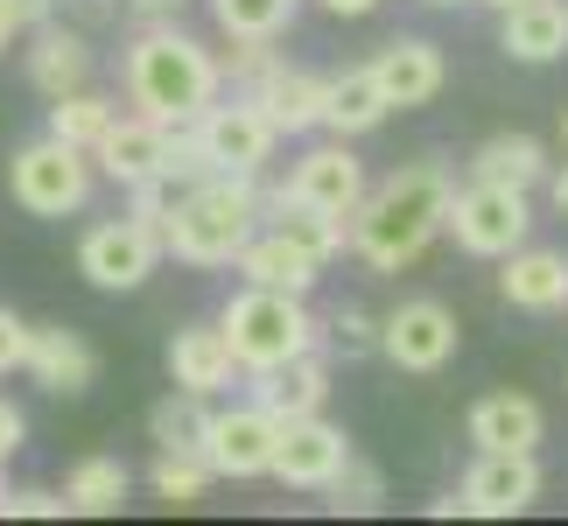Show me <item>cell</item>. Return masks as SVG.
<instances>
[{
  "label": "cell",
  "instance_id": "1",
  "mask_svg": "<svg viewBox=\"0 0 568 526\" xmlns=\"http://www.w3.org/2000/svg\"><path fill=\"white\" fill-rule=\"evenodd\" d=\"M449 204H456V175L443 162H407L386 183L365 190V204L352 211V253L365 267H414L435 239L449 232Z\"/></svg>",
  "mask_w": 568,
  "mask_h": 526
},
{
  "label": "cell",
  "instance_id": "2",
  "mask_svg": "<svg viewBox=\"0 0 568 526\" xmlns=\"http://www.w3.org/2000/svg\"><path fill=\"white\" fill-rule=\"evenodd\" d=\"M120 78H126L134 113L162 120V127H190L217 92H225V63H217L196 36H183L176 21H148V29L126 42Z\"/></svg>",
  "mask_w": 568,
  "mask_h": 526
},
{
  "label": "cell",
  "instance_id": "3",
  "mask_svg": "<svg viewBox=\"0 0 568 526\" xmlns=\"http://www.w3.org/2000/svg\"><path fill=\"white\" fill-rule=\"evenodd\" d=\"M260 225H267L260 175H204V183L183 190L176 218L162 225V246L176 253L183 267H232Z\"/></svg>",
  "mask_w": 568,
  "mask_h": 526
},
{
  "label": "cell",
  "instance_id": "4",
  "mask_svg": "<svg viewBox=\"0 0 568 526\" xmlns=\"http://www.w3.org/2000/svg\"><path fill=\"white\" fill-rule=\"evenodd\" d=\"M217 323H225L246 372H274V365L302 358V351H323V316L310 310V295H288V289H253L246 281L217 310Z\"/></svg>",
  "mask_w": 568,
  "mask_h": 526
},
{
  "label": "cell",
  "instance_id": "5",
  "mask_svg": "<svg viewBox=\"0 0 568 526\" xmlns=\"http://www.w3.org/2000/svg\"><path fill=\"white\" fill-rule=\"evenodd\" d=\"M92 183H99V162L84 155V148H71V141H57V134H42V141H29V148L8 155V196L29 218H71V211H84Z\"/></svg>",
  "mask_w": 568,
  "mask_h": 526
},
{
  "label": "cell",
  "instance_id": "6",
  "mask_svg": "<svg viewBox=\"0 0 568 526\" xmlns=\"http://www.w3.org/2000/svg\"><path fill=\"white\" fill-rule=\"evenodd\" d=\"M449 239L464 246L470 260H506L534 239V190H513V183H470L456 190L449 204Z\"/></svg>",
  "mask_w": 568,
  "mask_h": 526
},
{
  "label": "cell",
  "instance_id": "7",
  "mask_svg": "<svg viewBox=\"0 0 568 526\" xmlns=\"http://www.w3.org/2000/svg\"><path fill=\"white\" fill-rule=\"evenodd\" d=\"M190 134H196V148H204V162H211V175H267V162H274V148H281V134H274V120L260 113V105L246 99V92H217L204 113L190 120Z\"/></svg>",
  "mask_w": 568,
  "mask_h": 526
},
{
  "label": "cell",
  "instance_id": "8",
  "mask_svg": "<svg viewBox=\"0 0 568 526\" xmlns=\"http://www.w3.org/2000/svg\"><path fill=\"white\" fill-rule=\"evenodd\" d=\"M540 498V464H534V449H477V464L464 471V485H456L449 498H435V519H449V513H470V519H513V513H527Z\"/></svg>",
  "mask_w": 568,
  "mask_h": 526
},
{
  "label": "cell",
  "instance_id": "9",
  "mask_svg": "<svg viewBox=\"0 0 568 526\" xmlns=\"http://www.w3.org/2000/svg\"><path fill=\"white\" fill-rule=\"evenodd\" d=\"M162 253H169L162 232L126 211V218H105V225H92L78 239V274L92 281V289H105V295H134L141 281L162 267Z\"/></svg>",
  "mask_w": 568,
  "mask_h": 526
},
{
  "label": "cell",
  "instance_id": "10",
  "mask_svg": "<svg viewBox=\"0 0 568 526\" xmlns=\"http://www.w3.org/2000/svg\"><path fill=\"white\" fill-rule=\"evenodd\" d=\"M379 358L393 372H443L456 358V316L435 295L400 302L393 316H379Z\"/></svg>",
  "mask_w": 568,
  "mask_h": 526
},
{
  "label": "cell",
  "instance_id": "11",
  "mask_svg": "<svg viewBox=\"0 0 568 526\" xmlns=\"http://www.w3.org/2000/svg\"><path fill=\"white\" fill-rule=\"evenodd\" d=\"M274 443H281V422L260 401H246V407H217L211 414L204 456H211L217 477L246 485V477H274Z\"/></svg>",
  "mask_w": 568,
  "mask_h": 526
},
{
  "label": "cell",
  "instance_id": "12",
  "mask_svg": "<svg viewBox=\"0 0 568 526\" xmlns=\"http://www.w3.org/2000/svg\"><path fill=\"white\" fill-rule=\"evenodd\" d=\"M352 464V435L323 414H302V422H281L274 443V477L288 492H331V477Z\"/></svg>",
  "mask_w": 568,
  "mask_h": 526
},
{
  "label": "cell",
  "instance_id": "13",
  "mask_svg": "<svg viewBox=\"0 0 568 526\" xmlns=\"http://www.w3.org/2000/svg\"><path fill=\"white\" fill-rule=\"evenodd\" d=\"M281 190L352 225V211L365 204V190H373V183H365V162L352 155V141H337V134H331L323 148H310V155H295V169H288V183H281Z\"/></svg>",
  "mask_w": 568,
  "mask_h": 526
},
{
  "label": "cell",
  "instance_id": "14",
  "mask_svg": "<svg viewBox=\"0 0 568 526\" xmlns=\"http://www.w3.org/2000/svg\"><path fill=\"white\" fill-rule=\"evenodd\" d=\"M239 351L225 337V323H183L176 337H169V386L183 393H204V401H217L232 380H239Z\"/></svg>",
  "mask_w": 568,
  "mask_h": 526
},
{
  "label": "cell",
  "instance_id": "15",
  "mask_svg": "<svg viewBox=\"0 0 568 526\" xmlns=\"http://www.w3.org/2000/svg\"><path fill=\"white\" fill-rule=\"evenodd\" d=\"M169 141H176V127H162V120H148V113H120L113 134L92 148V162H99L105 183L134 190V183H148V175L169 169Z\"/></svg>",
  "mask_w": 568,
  "mask_h": 526
},
{
  "label": "cell",
  "instance_id": "16",
  "mask_svg": "<svg viewBox=\"0 0 568 526\" xmlns=\"http://www.w3.org/2000/svg\"><path fill=\"white\" fill-rule=\"evenodd\" d=\"M373 78H379V92H386L393 113H414V105H428L435 92H443V78H449L443 42H428V36H393L386 50L373 57Z\"/></svg>",
  "mask_w": 568,
  "mask_h": 526
},
{
  "label": "cell",
  "instance_id": "17",
  "mask_svg": "<svg viewBox=\"0 0 568 526\" xmlns=\"http://www.w3.org/2000/svg\"><path fill=\"white\" fill-rule=\"evenodd\" d=\"M21 372H29L42 393L71 401V393H92V380H99V351L84 344L71 323H36V331H29V358H21Z\"/></svg>",
  "mask_w": 568,
  "mask_h": 526
},
{
  "label": "cell",
  "instance_id": "18",
  "mask_svg": "<svg viewBox=\"0 0 568 526\" xmlns=\"http://www.w3.org/2000/svg\"><path fill=\"white\" fill-rule=\"evenodd\" d=\"M498 295L527 316H561L568 310V253L561 246H519L498 267Z\"/></svg>",
  "mask_w": 568,
  "mask_h": 526
},
{
  "label": "cell",
  "instance_id": "19",
  "mask_svg": "<svg viewBox=\"0 0 568 526\" xmlns=\"http://www.w3.org/2000/svg\"><path fill=\"white\" fill-rule=\"evenodd\" d=\"M246 99L274 120L281 141L316 134V127H323V78H316V71H295V63H274L260 84H246Z\"/></svg>",
  "mask_w": 568,
  "mask_h": 526
},
{
  "label": "cell",
  "instance_id": "20",
  "mask_svg": "<svg viewBox=\"0 0 568 526\" xmlns=\"http://www.w3.org/2000/svg\"><path fill=\"white\" fill-rule=\"evenodd\" d=\"M253 401L267 407L274 422L323 414V401H331V358H323V351H302V358L274 365V372H253Z\"/></svg>",
  "mask_w": 568,
  "mask_h": 526
},
{
  "label": "cell",
  "instance_id": "21",
  "mask_svg": "<svg viewBox=\"0 0 568 526\" xmlns=\"http://www.w3.org/2000/svg\"><path fill=\"white\" fill-rule=\"evenodd\" d=\"M464 435L477 449H540V435H548V414H540L534 393H485L470 414H464Z\"/></svg>",
  "mask_w": 568,
  "mask_h": 526
},
{
  "label": "cell",
  "instance_id": "22",
  "mask_svg": "<svg viewBox=\"0 0 568 526\" xmlns=\"http://www.w3.org/2000/svg\"><path fill=\"white\" fill-rule=\"evenodd\" d=\"M498 50L513 63H561L568 57V0H519L498 14Z\"/></svg>",
  "mask_w": 568,
  "mask_h": 526
},
{
  "label": "cell",
  "instance_id": "23",
  "mask_svg": "<svg viewBox=\"0 0 568 526\" xmlns=\"http://www.w3.org/2000/svg\"><path fill=\"white\" fill-rule=\"evenodd\" d=\"M29 84L42 99H63V92H84L92 84V42L78 29H57V21H42L29 36Z\"/></svg>",
  "mask_w": 568,
  "mask_h": 526
},
{
  "label": "cell",
  "instance_id": "24",
  "mask_svg": "<svg viewBox=\"0 0 568 526\" xmlns=\"http://www.w3.org/2000/svg\"><path fill=\"white\" fill-rule=\"evenodd\" d=\"M239 281H253V289H288V295H310L316 289V274H323V260H310L295 246V239H281L274 225H260L246 239V253L232 260Z\"/></svg>",
  "mask_w": 568,
  "mask_h": 526
},
{
  "label": "cell",
  "instance_id": "25",
  "mask_svg": "<svg viewBox=\"0 0 568 526\" xmlns=\"http://www.w3.org/2000/svg\"><path fill=\"white\" fill-rule=\"evenodd\" d=\"M393 113L386 92H379V78H373V63H358V71H337V78H323V134H337V141H358V134H373V127Z\"/></svg>",
  "mask_w": 568,
  "mask_h": 526
},
{
  "label": "cell",
  "instance_id": "26",
  "mask_svg": "<svg viewBox=\"0 0 568 526\" xmlns=\"http://www.w3.org/2000/svg\"><path fill=\"white\" fill-rule=\"evenodd\" d=\"M267 225H274L281 239H295V246L310 253V260H323V267H331V260L352 246V225H344V218L302 204V196H288V190H267Z\"/></svg>",
  "mask_w": 568,
  "mask_h": 526
},
{
  "label": "cell",
  "instance_id": "27",
  "mask_svg": "<svg viewBox=\"0 0 568 526\" xmlns=\"http://www.w3.org/2000/svg\"><path fill=\"white\" fill-rule=\"evenodd\" d=\"M548 148H540L534 134H491L485 148L470 155V175L477 183H513V190H540L548 183Z\"/></svg>",
  "mask_w": 568,
  "mask_h": 526
},
{
  "label": "cell",
  "instance_id": "28",
  "mask_svg": "<svg viewBox=\"0 0 568 526\" xmlns=\"http://www.w3.org/2000/svg\"><path fill=\"white\" fill-rule=\"evenodd\" d=\"M126 492H134V471L120 464V456H78L71 477H63V506L84 513V519H105L126 506Z\"/></svg>",
  "mask_w": 568,
  "mask_h": 526
},
{
  "label": "cell",
  "instance_id": "29",
  "mask_svg": "<svg viewBox=\"0 0 568 526\" xmlns=\"http://www.w3.org/2000/svg\"><path fill=\"white\" fill-rule=\"evenodd\" d=\"M113 120H120V99L92 92V84H84V92L50 99V134H57V141H71V148H84V155H92V148L113 134Z\"/></svg>",
  "mask_w": 568,
  "mask_h": 526
},
{
  "label": "cell",
  "instance_id": "30",
  "mask_svg": "<svg viewBox=\"0 0 568 526\" xmlns=\"http://www.w3.org/2000/svg\"><path fill=\"white\" fill-rule=\"evenodd\" d=\"M211 401L204 393H183V386H169V401L148 407V435H155V449H204V435H211Z\"/></svg>",
  "mask_w": 568,
  "mask_h": 526
},
{
  "label": "cell",
  "instance_id": "31",
  "mask_svg": "<svg viewBox=\"0 0 568 526\" xmlns=\"http://www.w3.org/2000/svg\"><path fill=\"white\" fill-rule=\"evenodd\" d=\"M148 485H155V498H169V506H196V498L217 485V471H211L204 449H155Z\"/></svg>",
  "mask_w": 568,
  "mask_h": 526
},
{
  "label": "cell",
  "instance_id": "32",
  "mask_svg": "<svg viewBox=\"0 0 568 526\" xmlns=\"http://www.w3.org/2000/svg\"><path fill=\"white\" fill-rule=\"evenodd\" d=\"M295 8H302V0H211V21L232 42H253V36L281 42V29L295 21Z\"/></svg>",
  "mask_w": 568,
  "mask_h": 526
},
{
  "label": "cell",
  "instance_id": "33",
  "mask_svg": "<svg viewBox=\"0 0 568 526\" xmlns=\"http://www.w3.org/2000/svg\"><path fill=\"white\" fill-rule=\"evenodd\" d=\"M323 351H337V358H373L379 351V323L358 310V302H337L331 316H323Z\"/></svg>",
  "mask_w": 568,
  "mask_h": 526
},
{
  "label": "cell",
  "instance_id": "34",
  "mask_svg": "<svg viewBox=\"0 0 568 526\" xmlns=\"http://www.w3.org/2000/svg\"><path fill=\"white\" fill-rule=\"evenodd\" d=\"M331 506H337V513H358V519L386 506V477H379L373 464H365L358 449H352V464H344V471L331 477Z\"/></svg>",
  "mask_w": 568,
  "mask_h": 526
},
{
  "label": "cell",
  "instance_id": "35",
  "mask_svg": "<svg viewBox=\"0 0 568 526\" xmlns=\"http://www.w3.org/2000/svg\"><path fill=\"white\" fill-rule=\"evenodd\" d=\"M126 196H134V204H126V211H134L141 218V225H169V218H176V204H183V183H176V175H148V183H134V190H126Z\"/></svg>",
  "mask_w": 568,
  "mask_h": 526
},
{
  "label": "cell",
  "instance_id": "36",
  "mask_svg": "<svg viewBox=\"0 0 568 526\" xmlns=\"http://www.w3.org/2000/svg\"><path fill=\"white\" fill-rule=\"evenodd\" d=\"M217 63H225L232 92H246V84H260L281 57H274V42H267V36H253V42H232V57H217Z\"/></svg>",
  "mask_w": 568,
  "mask_h": 526
},
{
  "label": "cell",
  "instance_id": "37",
  "mask_svg": "<svg viewBox=\"0 0 568 526\" xmlns=\"http://www.w3.org/2000/svg\"><path fill=\"white\" fill-rule=\"evenodd\" d=\"M29 331H36V323H21L14 310H0V380L21 372V358H29Z\"/></svg>",
  "mask_w": 568,
  "mask_h": 526
},
{
  "label": "cell",
  "instance_id": "38",
  "mask_svg": "<svg viewBox=\"0 0 568 526\" xmlns=\"http://www.w3.org/2000/svg\"><path fill=\"white\" fill-rule=\"evenodd\" d=\"M63 513H71V506H63L57 492H36V485L8 498V519H63Z\"/></svg>",
  "mask_w": 568,
  "mask_h": 526
},
{
  "label": "cell",
  "instance_id": "39",
  "mask_svg": "<svg viewBox=\"0 0 568 526\" xmlns=\"http://www.w3.org/2000/svg\"><path fill=\"white\" fill-rule=\"evenodd\" d=\"M21 443H29V422H21V407H14V401H0V464H8Z\"/></svg>",
  "mask_w": 568,
  "mask_h": 526
},
{
  "label": "cell",
  "instance_id": "40",
  "mask_svg": "<svg viewBox=\"0 0 568 526\" xmlns=\"http://www.w3.org/2000/svg\"><path fill=\"white\" fill-rule=\"evenodd\" d=\"M14 36H29V0H0V50H8Z\"/></svg>",
  "mask_w": 568,
  "mask_h": 526
},
{
  "label": "cell",
  "instance_id": "41",
  "mask_svg": "<svg viewBox=\"0 0 568 526\" xmlns=\"http://www.w3.org/2000/svg\"><path fill=\"white\" fill-rule=\"evenodd\" d=\"M126 14H134L141 29H148V21H176V14H183V0H126Z\"/></svg>",
  "mask_w": 568,
  "mask_h": 526
},
{
  "label": "cell",
  "instance_id": "42",
  "mask_svg": "<svg viewBox=\"0 0 568 526\" xmlns=\"http://www.w3.org/2000/svg\"><path fill=\"white\" fill-rule=\"evenodd\" d=\"M316 8H323V14H337V21H358V14H373L379 0H316Z\"/></svg>",
  "mask_w": 568,
  "mask_h": 526
},
{
  "label": "cell",
  "instance_id": "43",
  "mask_svg": "<svg viewBox=\"0 0 568 526\" xmlns=\"http://www.w3.org/2000/svg\"><path fill=\"white\" fill-rule=\"evenodd\" d=\"M548 190H555V211H568V169H548Z\"/></svg>",
  "mask_w": 568,
  "mask_h": 526
},
{
  "label": "cell",
  "instance_id": "44",
  "mask_svg": "<svg viewBox=\"0 0 568 526\" xmlns=\"http://www.w3.org/2000/svg\"><path fill=\"white\" fill-rule=\"evenodd\" d=\"M8 498H14V492H8V464H0V519H8Z\"/></svg>",
  "mask_w": 568,
  "mask_h": 526
},
{
  "label": "cell",
  "instance_id": "45",
  "mask_svg": "<svg viewBox=\"0 0 568 526\" xmlns=\"http://www.w3.org/2000/svg\"><path fill=\"white\" fill-rule=\"evenodd\" d=\"M485 8H498V14H506V8H519V0H485Z\"/></svg>",
  "mask_w": 568,
  "mask_h": 526
},
{
  "label": "cell",
  "instance_id": "46",
  "mask_svg": "<svg viewBox=\"0 0 568 526\" xmlns=\"http://www.w3.org/2000/svg\"><path fill=\"white\" fill-rule=\"evenodd\" d=\"M92 8H120V0H92Z\"/></svg>",
  "mask_w": 568,
  "mask_h": 526
},
{
  "label": "cell",
  "instance_id": "47",
  "mask_svg": "<svg viewBox=\"0 0 568 526\" xmlns=\"http://www.w3.org/2000/svg\"><path fill=\"white\" fill-rule=\"evenodd\" d=\"M428 8H456V0H428Z\"/></svg>",
  "mask_w": 568,
  "mask_h": 526
},
{
  "label": "cell",
  "instance_id": "48",
  "mask_svg": "<svg viewBox=\"0 0 568 526\" xmlns=\"http://www.w3.org/2000/svg\"><path fill=\"white\" fill-rule=\"evenodd\" d=\"M561 141H568V120H561Z\"/></svg>",
  "mask_w": 568,
  "mask_h": 526
}]
</instances>
